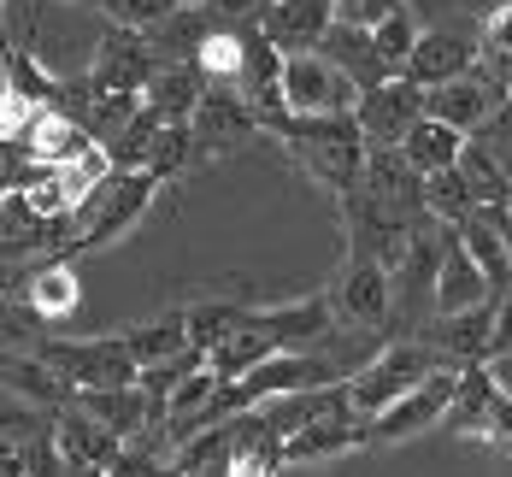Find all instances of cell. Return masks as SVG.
Listing matches in <instances>:
<instances>
[{"mask_svg": "<svg viewBox=\"0 0 512 477\" xmlns=\"http://www.w3.org/2000/svg\"><path fill=\"white\" fill-rule=\"evenodd\" d=\"M277 142L301 159L307 177L318 189H330L336 201H342L348 189H359L365 159H371V142H365V130H359L354 112H295V118L277 130Z\"/></svg>", "mask_w": 512, "mask_h": 477, "instance_id": "6da1fadb", "label": "cell"}, {"mask_svg": "<svg viewBox=\"0 0 512 477\" xmlns=\"http://www.w3.org/2000/svg\"><path fill=\"white\" fill-rule=\"evenodd\" d=\"M159 183H165L159 171H118L112 183H101L83 207L71 212V248H65V260H71V254L112 248L118 236H130V230L142 224V212L154 207Z\"/></svg>", "mask_w": 512, "mask_h": 477, "instance_id": "7a4b0ae2", "label": "cell"}, {"mask_svg": "<svg viewBox=\"0 0 512 477\" xmlns=\"http://www.w3.org/2000/svg\"><path fill=\"white\" fill-rule=\"evenodd\" d=\"M454 366L436 342H424V336H395V342H383V354L371 360V366L348 377V395H354V413L359 419H377L389 401H401L407 389H418L430 371Z\"/></svg>", "mask_w": 512, "mask_h": 477, "instance_id": "3957f363", "label": "cell"}, {"mask_svg": "<svg viewBox=\"0 0 512 477\" xmlns=\"http://www.w3.org/2000/svg\"><path fill=\"white\" fill-rule=\"evenodd\" d=\"M36 354H42L53 371H65L77 389H112V383H136V377H142L130 342H124V330H118V336H77V342H71V336H42Z\"/></svg>", "mask_w": 512, "mask_h": 477, "instance_id": "277c9868", "label": "cell"}, {"mask_svg": "<svg viewBox=\"0 0 512 477\" xmlns=\"http://www.w3.org/2000/svg\"><path fill=\"white\" fill-rule=\"evenodd\" d=\"M424 106H430V118H442V124H454L465 136H477V130H489L501 112L512 106V83L501 65H471L465 77L454 83H442V89H424Z\"/></svg>", "mask_w": 512, "mask_h": 477, "instance_id": "5b68a950", "label": "cell"}, {"mask_svg": "<svg viewBox=\"0 0 512 477\" xmlns=\"http://www.w3.org/2000/svg\"><path fill=\"white\" fill-rule=\"evenodd\" d=\"M448 430L465 442H501L512 448V395L501 389V377L489 371V360L460 366V395L448 407Z\"/></svg>", "mask_w": 512, "mask_h": 477, "instance_id": "8992f818", "label": "cell"}, {"mask_svg": "<svg viewBox=\"0 0 512 477\" xmlns=\"http://www.w3.org/2000/svg\"><path fill=\"white\" fill-rule=\"evenodd\" d=\"M460 395V366H442L430 371L418 389H407L401 401H389L377 419H365V448H389V442H407L430 424H448V407Z\"/></svg>", "mask_w": 512, "mask_h": 477, "instance_id": "52a82bcc", "label": "cell"}, {"mask_svg": "<svg viewBox=\"0 0 512 477\" xmlns=\"http://www.w3.org/2000/svg\"><path fill=\"white\" fill-rule=\"evenodd\" d=\"M336 324H354V330H383L395 318V265L371 260V254H348L342 265V283H336Z\"/></svg>", "mask_w": 512, "mask_h": 477, "instance_id": "ba28073f", "label": "cell"}, {"mask_svg": "<svg viewBox=\"0 0 512 477\" xmlns=\"http://www.w3.org/2000/svg\"><path fill=\"white\" fill-rule=\"evenodd\" d=\"M283 95H289L295 112H354L365 89H359L324 48H312V53H289V65H283Z\"/></svg>", "mask_w": 512, "mask_h": 477, "instance_id": "9c48e42d", "label": "cell"}, {"mask_svg": "<svg viewBox=\"0 0 512 477\" xmlns=\"http://www.w3.org/2000/svg\"><path fill=\"white\" fill-rule=\"evenodd\" d=\"M471 65H483V24L477 18L471 24H436V30H424L418 53L407 59V77L418 89H442V83L465 77Z\"/></svg>", "mask_w": 512, "mask_h": 477, "instance_id": "30bf717a", "label": "cell"}, {"mask_svg": "<svg viewBox=\"0 0 512 477\" xmlns=\"http://www.w3.org/2000/svg\"><path fill=\"white\" fill-rule=\"evenodd\" d=\"M195 124V136H201V154L206 159H218V154H236V148H248L259 130V112L254 101L236 89V83H206V95H201V112L189 118Z\"/></svg>", "mask_w": 512, "mask_h": 477, "instance_id": "8fae6325", "label": "cell"}, {"mask_svg": "<svg viewBox=\"0 0 512 477\" xmlns=\"http://www.w3.org/2000/svg\"><path fill=\"white\" fill-rule=\"evenodd\" d=\"M430 106H424V89L412 83V77H389V83H377V89H365L354 106L359 130H365V142L371 148H401L407 142V130L424 118Z\"/></svg>", "mask_w": 512, "mask_h": 477, "instance_id": "7c38bea8", "label": "cell"}, {"mask_svg": "<svg viewBox=\"0 0 512 477\" xmlns=\"http://www.w3.org/2000/svg\"><path fill=\"white\" fill-rule=\"evenodd\" d=\"M365 448V419L354 413V395H342L336 407H324L312 424H301L295 436H283V460L289 466H312V460H336Z\"/></svg>", "mask_w": 512, "mask_h": 477, "instance_id": "4fadbf2b", "label": "cell"}, {"mask_svg": "<svg viewBox=\"0 0 512 477\" xmlns=\"http://www.w3.org/2000/svg\"><path fill=\"white\" fill-rule=\"evenodd\" d=\"M53 448H59V460H65V477H89V472H112V466H118L124 436L106 430L101 419H89V413H77V407H65V413L53 419Z\"/></svg>", "mask_w": 512, "mask_h": 477, "instance_id": "5bb4252c", "label": "cell"}, {"mask_svg": "<svg viewBox=\"0 0 512 477\" xmlns=\"http://www.w3.org/2000/svg\"><path fill=\"white\" fill-rule=\"evenodd\" d=\"M495 324H501V301H483L471 313H436L430 324H418L412 336L436 342L454 366H471V360H489L495 354Z\"/></svg>", "mask_w": 512, "mask_h": 477, "instance_id": "9a60e30c", "label": "cell"}, {"mask_svg": "<svg viewBox=\"0 0 512 477\" xmlns=\"http://www.w3.org/2000/svg\"><path fill=\"white\" fill-rule=\"evenodd\" d=\"M259 30L283 53H312L336 30V0H271L259 12Z\"/></svg>", "mask_w": 512, "mask_h": 477, "instance_id": "2e32d148", "label": "cell"}, {"mask_svg": "<svg viewBox=\"0 0 512 477\" xmlns=\"http://www.w3.org/2000/svg\"><path fill=\"white\" fill-rule=\"evenodd\" d=\"M6 289H12V295H24V307L42 318V324H48V318H71V313H77V301H83L77 265L59 260V254H53V260H36L24 277L12 271V283H6Z\"/></svg>", "mask_w": 512, "mask_h": 477, "instance_id": "e0dca14e", "label": "cell"}, {"mask_svg": "<svg viewBox=\"0 0 512 477\" xmlns=\"http://www.w3.org/2000/svg\"><path fill=\"white\" fill-rule=\"evenodd\" d=\"M483 301H501V295H495L489 271L465 254L460 230H454L448 236V254H442V271H436V313H471Z\"/></svg>", "mask_w": 512, "mask_h": 477, "instance_id": "ac0fdd59", "label": "cell"}, {"mask_svg": "<svg viewBox=\"0 0 512 477\" xmlns=\"http://www.w3.org/2000/svg\"><path fill=\"white\" fill-rule=\"evenodd\" d=\"M206 83H212V77H206L195 59H165V65L154 71V83H148L142 101H148V112H159L165 124H189V118L201 112Z\"/></svg>", "mask_w": 512, "mask_h": 477, "instance_id": "d6986e66", "label": "cell"}, {"mask_svg": "<svg viewBox=\"0 0 512 477\" xmlns=\"http://www.w3.org/2000/svg\"><path fill=\"white\" fill-rule=\"evenodd\" d=\"M6 395H18V401H36V407H48V413H65V407H77V383L65 377V371H53L42 354H6Z\"/></svg>", "mask_w": 512, "mask_h": 477, "instance_id": "ffe728a7", "label": "cell"}, {"mask_svg": "<svg viewBox=\"0 0 512 477\" xmlns=\"http://www.w3.org/2000/svg\"><path fill=\"white\" fill-rule=\"evenodd\" d=\"M77 413L101 419L106 430H118L124 442H130L136 430H148V424H154V413H148V395H142V383H112V389H77Z\"/></svg>", "mask_w": 512, "mask_h": 477, "instance_id": "44dd1931", "label": "cell"}, {"mask_svg": "<svg viewBox=\"0 0 512 477\" xmlns=\"http://www.w3.org/2000/svg\"><path fill=\"white\" fill-rule=\"evenodd\" d=\"M271 354H289V348H283L265 324H254V307H248V318H242V324H236V330H230V336L206 354V360H212V371L230 383V377H248L254 366H265Z\"/></svg>", "mask_w": 512, "mask_h": 477, "instance_id": "7402d4cb", "label": "cell"}, {"mask_svg": "<svg viewBox=\"0 0 512 477\" xmlns=\"http://www.w3.org/2000/svg\"><path fill=\"white\" fill-rule=\"evenodd\" d=\"M95 142V130L71 112V106H48L36 124H30V136H24V148L42 159V165H59V159H71V154H83Z\"/></svg>", "mask_w": 512, "mask_h": 477, "instance_id": "603a6c76", "label": "cell"}, {"mask_svg": "<svg viewBox=\"0 0 512 477\" xmlns=\"http://www.w3.org/2000/svg\"><path fill=\"white\" fill-rule=\"evenodd\" d=\"M324 53L354 77L359 89H377V83H389L395 71H389V59L377 53V42H371V30H359V24H336L330 36H324Z\"/></svg>", "mask_w": 512, "mask_h": 477, "instance_id": "cb8c5ba5", "label": "cell"}, {"mask_svg": "<svg viewBox=\"0 0 512 477\" xmlns=\"http://www.w3.org/2000/svg\"><path fill=\"white\" fill-rule=\"evenodd\" d=\"M401 154L424 171V177H436V171H454L465 154V130H454V124H442V118H418L407 130V142H401Z\"/></svg>", "mask_w": 512, "mask_h": 477, "instance_id": "d4e9b609", "label": "cell"}, {"mask_svg": "<svg viewBox=\"0 0 512 477\" xmlns=\"http://www.w3.org/2000/svg\"><path fill=\"white\" fill-rule=\"evenodd\" d=\"M212 30H218L212 24V6H177L171 18H159L154 30H148V48L159 53V65L165 59H195Z\"/></svg>", "mask_w": 512, "mask_h": 477, "instance_id": "484cf974", "label": "cell"}, {"mask_svg": "<svg viewBox=\"0 0 512 477\" xmlns=\"http://www.w3.org/2000/svg\"><path fill=\"white\" fill-rule=\"evenodd\" d=\"M124 342H130V354H136V366H159V360H171V354L195 348V336H189V318H183V313L148 318V324L124 330Z\"/></svg>", "mask_w": 512, "mask_h": 477, "instance_id": "4316f807", "label": "cell"}, {"mask_svg": "<svg viewBox=\"0 0 512 477\" xmlns=\"http://www.w3.org/2000/svg\"><path fill=\"white\" fill-rule=\"evenodd\" d=\"M460 171H465V183H471V195H477L483 207H512V177H507V165L495 159V148H489L483 136L465 142Z\"/></svg>", "mask_w": 512, "mask_h": 477, "instance_id": "83f0119b", "label": "cell"}, {"mask_svg": "<svg viewBox=\"0 0 512 477\" xmlns=\"http://www.w3.org/2000/svg\"><path fill=\"white\" fill-rule=\"evenodd\" d=\"M195 65H201L212 83H242V71H248V36H242V24H218L201 42Z\"/></svg>", "mask_w": 512, "mask_h": 477, "instance_id": "f1b7e54d", "label": "cell"}, {"mask_svg": "<svg viewBox=\"0 0 512 477\" xmlns=\"http://www.w3.org/2000/svg\"><path fill=\"white\" fill-rule=\"evenodd\" d=\"M424 207L430 218H442V224H465L471 212H483V201L471 195V183H465V171H436V177H424Z\"/></svg>", "mask_w": 512, "mask_h": 477, "instance_id": "f546056e", "label": "cell"}, {"mask_svg": "<svg viewBox=\"0 0 512 477\" xmlns=\"http://www.w3.org/2000/svg\"><path fill=\"white\" fill-rule=\"evenodd\" d=\"M183 318H189V336H195V348H218L242 318H248V301H195V307H183Z\"/></svg>", "mask_w": 512, "mask_h": 477, "instance_id": "4dcf8cb0", "label": "cell"}, {"mask_svg": "<svg viewBox=\"0 0 512 477\" xmlns=\"http://www.w3.org/2000/svg\"><path fill=\"white\" fill-rule=\"evenodd\" d=\"M201 136H195V124H165L154 142V154H148V171L159 177H183L189 165H201Z\"/></svg>", "mask_w": 512, "mask_h": 477, "instance_id": "1f68e13d", "label": "cell"}, {"mask_svg": "<svg viewBox=\"0 0 512 477\" xmlns=\"http://www.w3.org/2000/svg\"><path fill=\"white\" fill-rule=\"evenodd\" d=\"M418 36H424V30L412 24V12H407V6H401L395 18H383V24L371 30V42H377V53L389 59V71H395V77H407V59L418 53Z\"/></svg>", "mask_w": 512, "mask_h": 477, "instance_id": "d6a6232c", "label": "cell"}, {"mask_svg": "<svg viewBox=\"0 0 512 477\" xmlns=\"http://www.w3.org/2000/svg\"><path fill=\"white\" fill-rule=\"evenodd\" d=\"M42 112H48V106L36 101V95H24L18 83H6V89H0V142H24Z\"/></svg>", "mask_w": 512, "mask_h": 477, "instance_id": "836d02e7", "label": "cell"}, {"mask_svg": "<svg viewBox=\"0 0 512 477\" xmlns=\"http://www.w3.org/2000/svg\"><path fill=\"white\" fill-rule=\"evenodd\" d=\"M477 24H483V59L512 71V0H495Z\"/></svg>", "mask_w": 512, "mask_h": 477, "instance_id": "e575fe53", "label": "cell"}, {"mask_svg": "<svg viewBox=\"0 0 512 477\" xmlns=\"http://www.w3.org/2000/svg\"><path fill=\"white\" fill-rule=\"evenodd\" d=\"M101 6H106V18H112L118 30H142V36H148L159 18H171L183 0H101Z\"/></svg>", "mask_w": 512, "mask_h": 477, "instance_id": "d590c367", "label": "cell"}, {"mask_svg": "<svg viewBox=\"0 0 512 477\" xmlns=\"http://www.w3.org/2000/svg\"><path fill=\"white\" fill-rule=\"evenodd\" d=\"M407 0H336V24H359V30H377L383 18H395Z\"/></svg>", "mask_w": 512, "mask_h": 477, "instance_id": "8d00e7d4", "label": "cell"}, {"mask_svg": "<svg viewBox=\"0 0 512 477\" xmlns=\"http://www.w3.org/2000/svg\"><path fill=\"white\" fill-rule=\"evenodd\" d=\"M477 136H483V142L495 148V159L507 165V177H512V106L501 112V118H495V124H489V130H477Z\"/></svg>", "mask_w": 512, "mask_h": 477, "instance_id": "74e56055", "label": "cell"}, {"mask_svg": "<svg viewBox=\"0 0 512 477\" xmlns=\"http://www.w3.org/2000/svg\"><path fill=\"white\" fill-rule=\"evenodd\" d=\"M165 477H189V472H183V466H171V472H165Z\"/></svg>", "mask_w": 512, "mask_h": 477, "instance_id": "f35d334b", "label": "cell"}, {"mask_svg": "<svg viewBox=\"0 0 512 477\" xmlns=\"http://www.w3.org/2000/svg\"><path fill=\"white\" fill-rule=\"evenodd\" d=\"M183 6H212V0H183Z\"/></svg>", "mask_w": 512, "mask_h": 477, "instance_id": "ab89813d", "label": "cell"}, {"mask_svg": "<svg viewBox=\"0 0 512 477\" xmlns=\"http://www.w3.org/2000/svg\"><path fill=\"white\" fill-rule=\"evenodd\" d=\"M507 83H512V71H507Z\"/></svg>", "mask_w": 512, "mask_h": 477, "instance_id": "60d3db41", "label": "cell"}]
</instances>
